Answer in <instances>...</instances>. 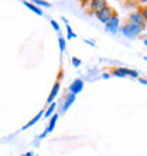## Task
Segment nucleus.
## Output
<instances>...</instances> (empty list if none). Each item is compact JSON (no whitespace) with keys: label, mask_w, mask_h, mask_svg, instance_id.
<instances>
[{"label":"nucleus","mask_w":147,"mask_h":156,"mask_svg":"<svg viewBox=\"0 0 147 156\" xmlns=\"http://www.w3.org/2000/svg\"><path fill=\"white\" fill-rule=\"evenodd\" d=\"M75 99H77V95H74V94H68V95H67L65 101H64V105H62V112L68 111V108H70L71 105L75 102Z\"/></svg>","instance_id":"nucleus-12"},{"label":"nucleus","mask_w":147,"mask_h":156,"mask_svg":"<svg viewBox=\"0 0 147 156\" xmlns=\"http://www.w3.org/2000/svg\"><path fill=\"white\" fill-rule=\"evenodd\" d=\"M110 75H115V77H118V78L130 77V78H136V80H139V78H140V74L136 70H132V68H125V67H115L113 70L110 71Z\"/></svg>","instance_id":"nucleus-2"},{"label":"nucleus","mask_w":147,"mask_h":156,"mask_svg":"<svg viewBox=\"0 0 147 156\" xmlns=\"http://www.w3.org/2000/svg\"><path fill=\"white\" fill-rule=\"evenodd\" d=\"M118 13L113 10V7H110V6H106V7L103 9V10H101L99 13H96L95 14V17L98 19L99 23H102V24H106L108 21L112 19L113 16H116Z\"/></svg>","instance_id":"nucleus-4"},{"label":"nucleus","mask_w":147,"mask_h":156,"mask_svg":"<svg viewBox=\"0 0 147 156\" xmlns=\"http://www.w3.org/2000/svg\"><path fill=\"white\" fill-rule=\"evenodd\" d=\"M34 4H36L37 7H45V9H50L51 7V3H48V2H44V0H36V2H33Z\"/></svg>","instance_id":"nucleus-15"},{"label":"nucleus","mask_w":147,"mask_h":156,"mask_svg":"<svg viewBox=\"0 0 147 156\" xmlns=\"http://www.w3.org/2000/svg\"><path fill=\"white\" fill-rule=\"evenodd\" d=\"M143 31H144L143 29H140L139 26L132 24L130 21H126L125 24L120 26V33H122L126 38H130V40H135V38H137L140 34L143 33Z\"/></svg>","instance_id":"nucleus-1"},{"label":"nucleus","mask_w":147,"mask_h":156,"mask_svg":"<svg viewBox=\"0 0 147 156\" xmlns=\"http://www.w3.org/2000/svg\"><path fill=\"white\" fill-rule=\"evenodd\" d=\"M58 118H60V115H58V114H54V115L51 116V121H50L48 126L45 128V131L43 132V133H41L40 136H38L40 139H44V138H45V136H47V135H48V133H51V132H53L54 129H55V125H57V121H58Z\"/></svg>","instance_id":"nucleus-8"},{"label":"nucleus","mask_w":147,"mask_h":156,"mask_svg":"<svg viewBox=\"0 0 147 156\" xmlns=\"http://www.w3.org/2000/svg\"><path fill=\"white\" fill-rule=\"evenodd\" d=\"M139 10H140L142 16L144 17V20H146V23H147V3H144V6H140Z\"/></svg>","instance_id":"nucleus-17"},{"label":"nucleus","mask_w":147,"mask_h":156,"mask_svg":"<svg viewBox=\"0 0 147 156\" xmlns=\"http://www.w3.org/2000/svg\"><path fill=\"white\" fill-rule=\"evenodd\" d=\"M139 82H140V84H143V85H147V78L140 77V78H139Z\"/></svg>","instance_id":"nucleus-20"},{"label":"nucleus","mask_w":147,"mask_h":156,"mask_svg":"<svg viewBox=\"0 0 147 156\" xmlns=\"http://www.w3.org/2000/svg\"><path fill=\"white\" fill-rule=\"evenodd\" d=\"M84 85H85V84H84V81H82L81 78L74 80L70 85V94H74V95L81 94L82 91H84Z\"/></svg>","instance_id":"nucleus-7"},{"label":"nucleus","mask_w":147,"mask_h":156,"mask_svg":"<svg viewBox=\"0 0 147 156\" xmlns=\"http://www.w3.org/2000/svg\"><path fill=\"white\" fill-rule=\"evenodd\" d=\"M109 77H110V74H109V73H105V74L102 75V78H109Z\"/></svg>","instance_id":"nucleus-23"},{"label":"nucleus","mask_w":147,"mask_h":156,"mask_svg":"<svg viewBox=\"0 0 147 156\" xmlns=\"http://www.w3.org/2000/svg\"><path fill=\"white\" fill-rule=\"evenodd\" d=\"M23 4H24L29 10H31L34 14H37V16H43V14H44V13H43V10H41L40 7H37L33 2H23Z\"/></svg>","instance_id":"nucleus-11"},{"label":"nucleus","mask_w":147,"mask_h":156,"mask_svg":"<svg viewBox=\"0 0 147 156\" xmlns=\"http://www.w3.org/2000/svg\"><path fill=\"white\" fill-rule=\"evenodd\" d=\"M143 44H144V47H147V37L143 38Z\"/></svg>","instance_id":"nucleus-24"},{"label":"nucleus","mask_w":147,"mask_h":156,"mask_svg":"<svg viewBox=\"0 0 147 156\" xmlns=\"http://www.w3.org/2000/svg\"><path fill=\"white\" fill-rule=\"evenodd\" d=\"M60 88H61V85H60V81H57L55 84H54L53 90H51V92H50V95H48V98H47V104H48V105H51V104L54 102V99L57 98L58 92H60Z\"/></svg>","instance_id":"nucleus-9"},{"label":"nucleus","mask_w":147,"mask_h":156,"mask_svg":"<svg viewBox=\"0 0 147 156\" xmlns=\"http://www.w3.org/2000/svg\"><path fill=\"white\" fill-rule=\"evenodd\" d=\"M106 6H109V4H108V2H105V0H91V2H86L85 7L88 9V13H89V14L95 16L96 13L103 10Z\"/></svg>","instance_id":"nucleus-3"},{"label":"nucleus","mask_w":147,"mask_h":156,"mask_svg":"<svg viewBox=\"0 0 147 156\" xmlns=\"http://www.w3.org/2000/svg\"><path fill=\"white\" fill-rule=\"evenodd\" d=\"M55 109H57V104L53 102V104H51V105H50V107L44 111V116H45V118H51V116L55 114Z\"/></svg>","instance_id":"nucleus-13"},{"label":"nucleus","mask_w":147,"mask_h":156,"mask_svg":"<svg viewBox=\"0 0 147 156\" xmlns=\"http://www.w3.org/2000/svg\"><path fill=\"white\" fill-rule=\"evenodd\" d=\"M21 156H34V153L33 152H26V153H23Z\"/></svg>","instance_id":"nucleus-21"},{"label":"nucleus","mask_w":147,"mask_h":156,"mask_svg":"<svg viewBox=\"0 0 147 156\" xmlns=\"http://www.w3.org/2000/svg\"><path fill=\"white\" fill-rule=\"evenodd\" d=\"M50 23H51V26H53L54 27V30H55V31H60V30H61V27H60V24H58L57 21L55 20H50Z\"/></svg>","instance_id":"nucleus-19"},{"label":"nucleus","mask_w":147,"mask_h":156,"mask_svg":"<svg viewBox=\"0 0 147 156\" xmlns=\"http://www.w3.org/2000/svg\"><path fill=\"white\" fill-rule=\"evenodd\" d=\"M105 30H106L108 33L110 34H116L120 31V17L116 14L108 21L106 24H105Z\"/></svg>","instance_id":"nucleus-6"},{"label":"nucleus","mask_w":147,"mask_h":156,"mask_svg":"<svg viewBox=\"0 0 147 156\" xmlns=\"http://www.w3.org/2000/svg\"><path fill=\"white\" fill-rule=\"evenodd\" d=\"M144 61H146V62H147V57H144Z\"/></svg>","instance_id":"nucleus-25"},{"label":"nucleus","mask_w":147,"mask_h":156,"mask_svg":"<svg viewBox=\"0 0 147 156\" xmlns=\"http://www.w3.org/2000/svg\"><path fill=\"white\" fill-rule=\"evenodd\" d=\"M82 64L81 61V58H78V57H72V66L75 67V68H78V67Z\"/></svg>","instance_id":"nucleus-18"},{"label":"nucleus","mask_w":147,"mask_h":156,"mask_svg":"<svg viewBox=\"0 0 147 156\" xmlns=\"http://www.w3.org/2000/svg\"><path fill=\"white\" fill-rule=\"evenodd\" d=\"M58 45H60V51H61V53H65V50H67V38L62 37V36H60V37H58Z\"/></svg>","instance_id":"nucleus-14"},{"label":"nucleus","mask_w":147,"mask_h":156,"mask_svg":"<svg viewBox=\"0 0 147 156\" xmlns=\"http://www.w3.org/2000/svg\"><path fill=\"white\" fill-rule=\"evenodd\" d=\"M43 116H44V111H40V112H38V114H37V115H36V116H34L33 119H31V121H29V122L26 123L24 126L21 128V131H26V129H29V128L34 126V125H36V123L38 122V121H40L41 118H43Z\"/></svg>","instance_id":"nucleus-10"},{"label":"nucleus","mask_w":147,"mask_h":156,"mask_svg":"<svg viewBox=\"0 0 147 156\" xmlns=\"http://www.w3.org/2000/svg\"><path fill=\"white\" fill-rule=\"evenodd\" d=\"M85 43L86 44H89V45H92V47H95V43H92V41H89V40H85Z\"/></svg>","instance_id":"nucleus-22"},{"label":"nucleus","mask_w":147,"mask_h":156,"mask_svg":"<svg viewBox=\"0 0 147 156\" xmlns=\"http://www.w3.org/2000/svg\"><path fill=\"white\" fill-rule=\"evenodd\" d=\"M65 30H67V38L68 40H72V38H77V34L72 31V29H71V26H67L65 27Z\"/></svg>","instance_id":"nucleus-16"},{"label":"nucleus","mask_w":147,"mask_h":156,"mask_svg":"<svg viewBox=\"0 0 147 156\" xmlns=\"http://www.w3.org/2000/svg\"><path fill=\"white\" fill-rule=\"evenodd\" d=\"M127 21H130L132 24H135V26H139L140 29H143V30L147 27V23H146V20H144V17L142 16V13H140L139 9L135 10V12H132L130 14H129Z\"/></svg>","instance_id":"nucleus-5"}]
</instances>
